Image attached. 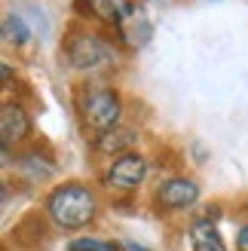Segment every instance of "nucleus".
Segmentation results:
<instances>
[{"instance_id": "nucleus-8", "label": "nucleus", "mask_w": 248, "mask_h": 251, "mask_svg": "<svg viewBox=\"0 0 248 251\" xmlns=\"http://www.w3.org/2000/svg\"><path fill=\"white\" fill-rule=\"evenodd\" d=\"M132 0H77V9L83 12V16L89 19H98L110 25V28H117V25L123 22V16L129 12Z\"/></svg>"}, {"instance_id": "nucleus-5", "label": "nucleus", "mask_w": 248, "mask_h": 251, "mask_svg": "<svg viewBox=\"0 0 248 251\" xmlns=\"http://www.w3.org/2000/svg\"><path fill=\"white\" fill-rule=\"evenodd\" d=\"M196 199H199V184L193 178H169L156 187L153 202L159 211H184L196 205Z\"/></svg>"}, {"instance_id": "nucleus-7", "label": "nucleus", "mask_w": 248, "mask_h": 251, "mask_svg": "<svg viewBox=\"0 0 248 251\" xmlns=\"http://www.w3.org/2000/svg\"><path fill=\"white\" fill-rule=\"evenodd\" d=\"M117 37L126 46H132V49H138V46H144L147 40L153 37V22H150V16H147V9L144 6H138V3H132L129 6V12L123 16V22L117 25Z\"/></svg>"}, {"instance_id": "nucleus-6", "label": "nucleus", "mask_w": 248, "mask_h": 251, "mask_svg": "<svg viewBox=\"0 0 248 251\" xmlns=\"http://www.w3.org/2000/svg\"><path fill=\"white\" fill-rule=\"evenodd\" d=\"M31 138V117L22 104H3L0 110V141H3V150L19 147Z\"/></svg>"}, {"instance_id": "nucleus-14", "label": "nucleus", "mask_w": 248, "mask_h": 251, "mask_svg": "<svg viewBox=\"0 0 248 251\" xmlns=\"http://www.w3.org/2000/svg\"><path fill=\"white\" fill-rule=\"evenodd\" d=\"M236 251H248V224L239 230V236H236Z\"/></svg>"}, {"instance_id": "nucleus-3", "label": "nucleus", "mask_w": 248, "mask_h": 251, "mask_svg": "<svg viewBox=\"0 0 248 251\" xmlns=\"http://www.w3.org/2000/svg\"><path fill=\"white\" fill-rule=\"evenodd\" d=\"M65 55L71 61L74 71H83V74H98V71H107L114 68L117 61V49L110 46L104 37L89 34V31H74L71 40L65 43Z\"/></svg>"}, {"instance_id": "nucleus-1", "label": "nucleus", "mask_w": 248, "mask_h": 251, "mask_svg": "<svg viewBox=\"0 0 248 251\" xmlns=\"http://www.w3.org/2000/svg\"><path fill=\"white\" fill-rule=\"evenodd\" d=\"M43 211L58 230L74 233V230H83V227L92 224L95 211H98V199L86 184L71 181V184L55 187V190L46 196Z\"/></svg>"}, {"instance_id": "nucleus-10", "label": "nucleus", "mask_w": 248, "mask_h": 251, "mask_svg": "<svg viewBox=\"0 0 248 251\" xmlns=\"http://www.w3.org/2000/svg\"><path fill=\"white\" fill-rule=\"evenodd\" d=\"M132 144H135V132L132 129H120V126L95 138V150H98V153L114 156V159L123 156V153H132Z\"/></svg>"}, {"instance_id": "nucleus-4", "label": "nucleus", "mask_w": 248, "mask_h": 251, "mask_svg": "<svg viewBox=\"0 0 248 251\" xmlns=\"http://www.w3.org/2000/svg\"><path fill=\"white\" fill-rule=\"evenodd\" d=\"M144 178H147V159L141 153H123L107 166L104 187H110L117 193H132L144 184Z\"/></svg>"}, {"instance_id": "nucleus-9", "label": "nucleus", "mask_w": 248, "mask_h": 251, "mask_svg": "<svg viewBox=\"0 0 248 251\" xmlns=\"http://www.w3.org/2000/svg\"><path fill=\"white\" fill-rule=\"evenodd\" d=\"M19 162V172L28 178L31 184H40V181H49L55 175V162H52V156H46V153H40L37 147H31V150H25V153L16 159Z\"/></svg>"}, {"instance_id": "nucleus-16", "label": "nucleus", "mask_w": 248, "mask_h": 251, "mask_svg": "<svg viewBox=\"0 0 248 251\" xmlns=\"http://www.w3.org/2000/svg\"><path fill=\"white\" fill-rule=\"evenodd\" d=\"M9 83H12V68L3 65V86H9Z\"/></svg>"}, {"instance_id": "nucleus-15", "label": "nucleus", "mask_w": 248, "mask_h": 251, "mask_svg": "<svg viewBox=\"0 0 248 251\" xmlns=\"http://www.w3.org/2000/svg\"><path fill=\"white\" fill-rule=\"evenodd\" d=\"M120 251H147V248H144V245H138V242L123 239V242H120Z\"/></svg>"}, {"instance_id": "nucleus-11", "label": "nucleus", "mask_w": 248, "mask_h": 251, "mask_svg": "<svg viewBox=\"0 0 248 251\" xmlns=\"http://www.w3.org/2000/svg\"><path fill=\"white\" fill-rule=\"evenodd\" d=\"M190 245L193 251H227L224 236L218 233V227L212 221H196L190 227Z\"/></svg>"}, {"instance_id": "nucleus-2", "label": "nucleus", "mask_w": 248, "mask_h": 251, "mask_svg": "<svg viewBox=\"0 0 248 251\" xmlns=\"http://www.w3.org/2000/svg\"><path fill=\"white\" fill-rule=\"evenodd\" d=\"M77 114H80L83 129L104 135L120 126L123 101L117 89H110V86H83L77 92Z\"/></svg>"}, {"instance_id": "nucleus-13", "label": "nucleus", "mask_w": 248, "mask_h": 251, "mask_svg": "<svg viewBox=\"0 0 248 251\" xmlns=\"http://www.w3.org/2000/svg\"><path fill=\"white\" fill-rule=\"evenodd\" d=\"M68 251H120V242H104V239H92V236H80L68 245Z\"/></svg>"}, {"instance_id": "nucleus-12", "label": "nucleus", "mask_w": 248, "mask_h": 251, "mask_svg": "<svg viewBox=\"0 0 248 251\" xmlns=\"http://www.w3.org/2000/svg\"><path fill=\"white\" fill-rule=\"evenodd\" d=\"M28 37H31L28 22H25L19 12H6L3 16V40H6V46H25Z\"/></svg>"}]
</instances>
